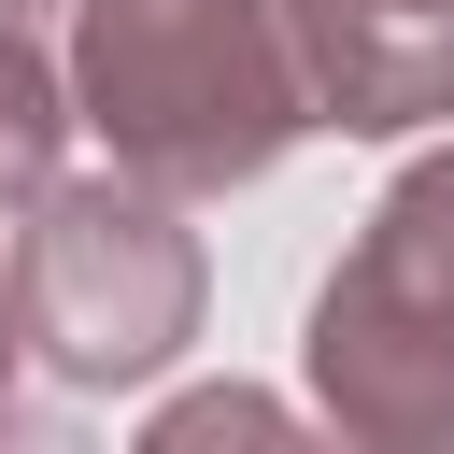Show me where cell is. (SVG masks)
<instances>
[{
	"instance_id": "obj_1",
	"label": "cell",
	"mask_w": 454,
	"mask_h": 454,
	"mask_svg": "<svg viewBox=\"0 0 454 454\" xmlns=\"http://www.w3.org/2000/svg\"><path fill=\"white\" fill-rule=\"evenodd\" d=\"M71 114L114 170L170 199L270 184L312 142L284 0H71Z\"/></svg>"
},
{
	"instance_id": "obj_2",
	"label": "cell",
	"mask_w": 454,
	"mask_h": 454,
	"mask_svg": "<svg viewBox=\"0 0 454 454\" xmlns=\"http://www.w3.org/2000/svg\"><path fill=\"white\" fill-rule=\"evenodd\" d=\"M0 284H14V326H28V369H43V383L128 397V383H156V369L199 340L213 255H199V227H184L170 184H142V170L99 156V170H57V184L14 213Z\"/></svg>"
},
{
	"instance_id": "obj_3",
	"label": "cell",
	"mask_w": 454,
	"mask_h": 454,
	"mask_svg": "<svg viewBox=\"0 0 454 454\" xmlns=\"http://www.w3.org/2000/svg\"><path fill=\"white\" fill-rule=\"evenodd\" d=\"M312 411L369 454H454V142L383 184V213L312 284Z\"/></svg>"
},
{
	"instance_id": "obj_4",
	"label": "cell",
	"mask_w": 454,
	"mask_h": 454,
	"mask_svg": "<svg viewBox=\"0 0 454 454\" xmlns=\"http://www.w3.org/2000/svg\"><path fill=\"white\" fill-rule=\"evenodd\" d=\"M312 128L340 142H411L454 128V0H284Z\"/></svg>"
},
{
	"instance_id": "obj_5",
	"label": "cell",
	"mask_w": 454,
	"mask_h": 454,
	"mask_svg": "<svg viewBox=\"0 0 454 454\" xmlns=\"http://www.w3.org/2000/svg\"><path fill=\"white\" fill-rule=\"evenodd\" d=\"M71 0H0V227L71 170Z\"/></svg>"
},
{
	"instance_id": "obj_6",
	"label": "cell",
	"mask_w": 454,
	"mask_h": 454,
	"mask_svg": "<svg viewBox=\"0 0 454 454\" xmlns=\"http://www.w3.org/2000/svg\"><path fill=\"white\" fill-rule=\"evenodd\" d=\"M227 426L255 440V426H284V411H270V397H241V383H227V397H184V411H156V440H227Z\"/></svg>"
},
{
	"instance_id": "obj_7",
	"label": "cell",
	"mask_w": 454,
	"mask_h": 454,
	"mask_svg": "<svg viewBox=\"0 0 454 454\" xmlns=\"http://www.w3.org/2000/svg\"><path fill=\"white\" fill-rule=\"evenodd\" d=\"M14 369H28V326H14V284H0V426H14Z\"/></svg>"
}]
</instances>
